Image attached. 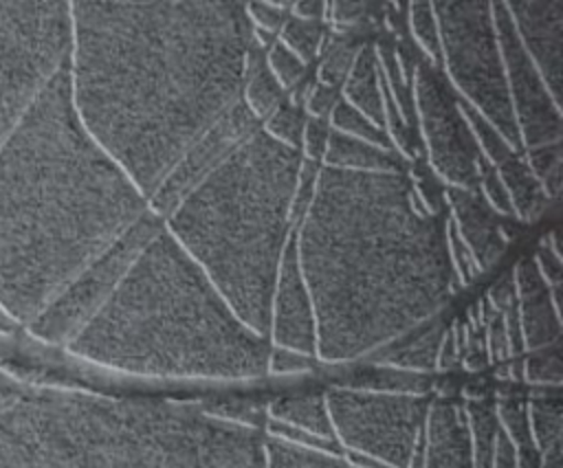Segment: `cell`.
I'll return each instance as SVG.
<instances>
[{
	"instance_id": "38",
	"label": "cell",
	"mask_w": 563,
	"mask_h": 468,
	"mask_svg": "<svg viewBox=\"0 0 563 468\" xmlns=\"http://www.w3.org/2000/svg\"><path fill=\"white\" fill-rule=\"evenodd\" d=\"M532 261L550 288H561L563 283V255H561V233L559 229L541 237Z\"/></svg>"
},
{
	"instance_id": "13",
	"label": "cell",
	"mask_w": 563,
	"mask_h": 468,
	"mask_svg": "<svg viewBox=\"0 0 563 468\" xmlns=\"http://www.w3.org/2000/svg\"><path fill=\"white\" fill-rule=\"evenodd\" d=\"M262 123L238 101L218 123H213L167 171L156 191L147 198V209L165 220L176 204L194 191L213 169H218L227 156L240 147Z\"/></svg>"
},
{
	"instance_id": "36",
	"label": "cell",
	"mask_w": 563,
	"mask_h": 468,
	"mask_svg": "<svg viewBox=\"0 0 563 468\" xmlns=\"http://www.w3.org/2000/svg\"><path fill=\"white\" fill-rule=\"evenodd\" d=\"M308 114L303 112V108H295L288 101L284 105H279L264 123L262 130L277 143H282L284 147L297 149L301 147V136H303V127H306Z\"/></svg>"
},
{
	"instance_id": "27",
	"label": "cell",
	"mask_w": 563,
	"mask_h": 468,
	"mask_svg": "<svg viewBox=\"0 0 563 468\" xmlns=\"http://www.w3.org/2000/svg\"><path fill=\"white\" fill-rule=\"evenodd\" d=\"M266 468H352L343 453L295 446L264 435Z\"/></svg>"
},
{
	"instance_id": "31",
	"label": "cell",
	"mask_w": 563,
	"mask_h": 468,
	"mask_svg": "<svg viewBox=\"0 0 563 468\" xmlns=\"http://www.w3.org/2000/svg\"><path fill=\"white\" fill-rule=\"evenodd\" d=\"M457 101H460V110H462V114H464V121H466V125H468V130H471L475 143H477V149H479L482 158H484L490 167H497V165H501L506 158H510L512 154H519V152L512 149V145L504 138V134H501L488 119H484L479 112H475V110H473L468 103H464L460 97H457Z\"/></svg>"
},
{
	"instance_id": "49",
	"label": "cell",
	"mask_w": 563,
	"mask_h": 468,
	"mask_svg": "<svg viewBox=\"0 0 563 468\" xmlns=\"http://www.w3.org/2000/svg\"><path fill=\"white\" fill-rule=\"evenodd\" d=\"M244 81L257 73H262L266 68V48H262L260 44H255L253 40H249L246 53H244Z\"/></svg>"
},
{
	"instance_id": "8",
	"label": "cell",
	"mask_w": 563,
	"mask_h": 468,
	"mask_svg": "<svg viewBox=\"0 0 563 468\" xmlns=\"http://www.w3.org/2000/svg\"><path fill=\"white\" fill-rule=\"evenodd\" d=\"M70 51V2H0V145Z\"/></svg>"
},
{
	"instance_id": "3",
	"label": "cell",
	"mask_w": 563,
	"mask_h": 468,
	"mask_svg": "<svg viewBox=\"0 0 563 468\" xmlns=\"http://www.w3.org/2000/svg\"><path fill=\"white\" fill-rule=\"evenodd\" d=\"M147 209L81 125L68 57L0 145V310L29 325Z\"/></svg>"
},
{
	"instance_id": "33",
	"label": "cell",
	"mask_w": 563,
	"mask_h": 468,
	"mask_svg": "<svg viewBox=\"0 0 563 468\" xmlns=\"http://www.w3.org/2000/svg\"><path fill=\"white\" fill-rule=\"evenodd\" d=\"M286 99L288 92L279 86V81L271 75L268 68L244 81L242 103L260 123H264L279 105H284Z\"/></svg>"
},
{
	"instance_id": "22",
	"label": "cell",
	"mask_w": 563,
	"mask_h": 468,
	"mask_svg": "<svg viewBox=\"0 0 563 468\" xmlns=\"http://www.w3.org/2000/svg\"><path fill=\"white\" fill-rule=\"evenodd\" d=\"M266 420H275L299 431H306L310 435L334 442L323 391H303L275 398L266 406Z\"/></svg>"
},
{
	"instance_id": "7",
	"label": "cell",
	"mask_w": 563,
	"mask_h": 468,
	"mask_svg": "<svg viewBox=\"0 0 563 468\" xmlns=\"http://www.w3.org/2000/svg\"><path fill=\"white\" fill-rule=\"evenodd\" d=\"M440 31V70L453 92L488 119L515 152L521 141L512 114L493 4L475 0L433 2Z\"/></svg>"
},
{
	"instance_id": "6",
	"label": "cell",
	"mask_w": 563,
	"mask_h": 468,
	"mask_svg": "<svg viewBox=\"0 0 563 468\" xmlns=\"http://www.w3.org/2000/svg\"><path fill=\"white\" fill-rule=\"evenodd\" d=\"M299 165L297 149L260 127L163 220L240 321L264 338L282 255L295 233L290 200Z\"/></svg>"
},
{
	"instance_id": "18",
	"label": "cell",
	"mask_w": 563,
	"mask_h": 468,
	"mask_svg": "<svg viewBox=\"0 0 563 468\" xmlns=\"http://www.w3.org/2000/svg\"><path fill=\"white\" fill-rule=\"evenodd\" d=\"M422 468H473L471 437L462 404L446 398H431L424 420Z\"/></svg>"
},
{
	"instance_id": "46",
	"label": "cell",
	"mask_w": 563,
	"mask_h": 468,
	"mask_svg": "<svg viewBox=\"0 0 563 468\" xmlns=\"http://www.w3.org/2000/svg\"><path fill=\"white\" fill-rule=\"evenodd\" d=\"M339 101H341V88L328 86V83H321V81L314 79V83H312V88H310V94H308V99H306L303 112H306L310 119H323V121H328Z\"/></svg>"
},
{
	"instance_id": "11",
	"label": "cell",
	"mask_w": 563,
	"mask_h": 468,
	"mask_svg": "<svg viewBox=\"0 0 563 468\" xmlns=\"http://www.w3.org/2000/svg\"><path fill=\"white\" fill-rule=\"evenodd\" d=\"M413 110L420 147L433 174L446 187L477 191L486 160L464 121L457 94L442 70L424 57L413 70Z\"/></svg>"
},
{
	"instance_id": "23",
	"label": "cell",
	"mask_w": 563,
	"mask_h": 468,
	"mask_svg": "<svg viewBox=\"0 0 563 468\" xmlns=\"http://www.w3.org/2000/svg\"><path fill=\"white\" fill-rule=\"evenodd\" d=\"M495 171L510 196V204L517 220L532 224L539 218H543V213L550 209L552 202L548 200L545 191L541 189V185L523 163L521 152L506 158L501 165L495 167Z\"/></svg>"
},
{
	"instance_id": "4",
	"label": "cell",
	"mask_w": 563,
	"mask_h": 468,
	"mask_svg": "<svg viewBox=\"0 0 563 468\" xmlns=\"http://www.w3.org/2000/svg\"><path fill=\"white\" fill-rule=\"evenodd\" d=\"M66 349L132 376L235 382L266 376L271 343L240 321L163 224Z\"/></svg>"
},
{
	"instance_id": "48",
	"label": "cell",
	"mask_w": 563,
	"mask_h": 468,
	"mask_svg": "<svg viewBox=\"0 0 563 468\" xmlns=\"http://www.w3.org/2000/svg\"><path fill=\"white\" fill-rule=\"evenodd\" d=\"M325 9H328V2L299 0V2L290 4V18L308 20V22H323L325 24Z\"/></svg>"
},
{
	"instance_id": "30",
	"label": "cell",
	"mask_w": 563,
	"mask_h": 468,
	"mask_svg": "<svg viewBox=\"0 0 563 468\" xmlns=\"http://www.w3.org/2000/svg\"><path fill=\"white\" fill-rule=\"evenodd\" d=\"M407 35L411 44L422 53V57L440 68V31L438 20L433 13V4L429 2H413L407 4Z\"/></svg>"
},
{
	"instance_id": "44",
	"label": "cell",
	"mask_w": 563,
	"mask_h": 468,
	"mask_svg": "<svg viewBox=\"0 0 563 468\" xmlns=\"http://www.w3.org/2000/svg\"><path fill=\"white\" fill-rule=\"evenodd\" d=\"M314 356H306L292 349L284 347H273L268 349L266 358V376H297V374H308L317 367Z\"/></svg>"
},
{
	"instance_id": "17",
	"label": "cell",
	"mask_w": 563,
	"mask_h": 468,
	"mask_svg": "<svg viewBox=\"0 0 563 468\" xmlns=\"http://www.w3.org/2000/svg\"><path fill=\"white\" fill-rule=\"evenodd\" d=\"M510 272L526 352L561 343V288H550L543 281L532 255L521 257Z\"/></svg>"
},
{
	"instance_id": "5",
	"label": "cell",
	"mask_w": 563,
	"mask_h": 468,
	"mask_svg": "<svg viewBox=\"0 0 563 468\" xmlns=\"http://www.w3.org/2000/svg\"><path fill=\"white\" fill-rule=\"evenodd\" d=\"M0 468H266L264 431L189 402L24 387L0 411Z\"/></svg>"
},
{
	"instance_id": "43",
	"label": "cell",
	"mask_w": 563,
	"mask_h": 468,
	"mask_svg": "<svg viewBox=\"0 0 563 468\" xmlns=\"http://www.w3.org/2000/svg\"><path fill=\"white\" fill-rule=\"evenodd\" d=\"M477 193L482 196V200L499 215V218H515L512 204H510V196L501 182V178L497 176L495 167H490L488 163L482 165L479 169V178H477Z\"/></svg>"
},
{
	"instance_id": "35",
	"label": "cell",
	"mask_w": 563,
	"mask_h": 468,
	"mask_svg": "<svg viewBox=\"0 0 563 468\" xmlns=\"http://www.w3.org/2000/svg\"><path fill=\"white\" fill-rule=\"evenodd\" d=\"M328 121H330V127H332L334 132H341V134H345V136L365 141V143H372V145H378V147L394 149L389 136L385 134V130L378 127L374 121H369L365 114H361L356 108H352L350 103H345L343 97H341V101L336 103V108L332 110V114H330Z\"/></svg>"
},
{
	"instance_id": "54",
	"label": "cell",
	"mask_w": 563,
	"mask_h": 468,
	"mask_svg": "<svg viewBox=\"0 0 563 468\" xmlns=\"http://www.w3.org/2000/svg\"><path fill=\"white\" fill-rule=\"evenodd\" d=\"M15 325L4 316V312L0 310V332H11Z\"/></svg>"
},
{
	"instance_id": "32",
	"label": "cell",
	"mask_w": 563,
	"mask_h": 468,
	"mask_svg": "<svg viewBox=\"0 0 563 468\" xmlns=\"http://www.w3.org/2000/svg\"><path fill=\"white\" fill-rule=\"evenodd\" d=\"M325 37H328V29L323 22H308V20H297V18H288L277 35V40L290 53H295L306 66H310L314 59H319Z\"/></svg>"
},
{
	"instance_id": "9",
	"label": "cell",
	"mask_w": 563,
	"mask_h": 468,
	"mask_svg": "<svg viewBox=\"0 0 563 468\" xmlns=\"http://www.w3.org/2000/svg\"><path fill=\"white\" fill-rule=\"evenodd\" d=\"M323 398L341 453H358L387 468H407L413 444L424 428L431 395L332 385Z\"/></svg>"
},
{
	"instance_id": "52",
	"label": "cell",
	"mask_w": 563,
	"mask_h": 468,
	"mask_svg": "<svg viewBox=\"0 0 563 468\" xmlns=\"http://www.w3.org/2000/svg\"><path fill=\"white\" fill-rule=\"evenodd\" d=\"M22 389H24V387H20V385H15V382H11V380H7V378L0 376V411H2L7 404H11V402L20 395Z\"/></svg>"
},
{
	"instance_id": "26",
	"label": "cell",
	"mask_w": 563,
	"mask_h": 468,
	"mask_svg": "<svg viewBox=\"0 0 563 468\" xmlns=\"http://www.w3.org/2000/svg\"><path fill=\"white\" fill-rule=\"evenodd\" d=\"M464 417L471 437L473 468H490L495 457V446L499 437V422L495 415V404L488 400L464 402Z\"/></svg>"
},
{
	"instance_id": "14",
	"label": "cell",
	"mask_w": 563,
	"mask_h": 468,
	"mask_svg": "<svg viewBox=\"0 0 563 468\" xmlns=\"http://www.w3.org/2000/svg\"><path fill=\"white\" fill-rule=\"evenodd\" d=\"M266 338L273 347H284L317 358L314 305L299 268L295 233L286 244L277 270L271 297Z\"/></svg>"
},
{
	"instance_id": "2",
	"label": "cell",
	"mask_w": 563,
	"mask_h": 468,
	"mask_svg": "<svg viewBox=\"0 0 563 468\" xmlns=\"http://www.w3.org/2000/svg\"><path fill=\"white\" fill-rule=\"evenodd\" d=\"M317 321V360H365L444 312L460 283L446 250V213L431 211L409 171L319 169L295 231Z\"/></svg>"
},
{
	"instance_id": "16",
	"label": "cell",
	"mask_w": 563,
	"mask_h": 468,
	"mask_svg": "<svg viewBox=\"0 0 563 468\" xmlns=\"http://www.w3.org/2000/svg\"><path fill=\"white\" fill-rule=\"evenodd\" d=\"M446 218L462 242L473 253L482 275L493 270L504 257L510 235L501 218L482 200L477 191L444 187Z\"/></svg>"
},
{
	"instance_id": "15",
	"label": "cell",
	"mask_w": 563,
	"mask_h": 468,
	"mask_svg": "<svg viewBox=\"0 0 563 468\" xmlns=\"http://www.w3.org/2000/svg\"><path fill=\"white\" fill-rule=\"evenodd\" d=\"M515 35L543 77L550 94L561 103L563 94V2L521 0L504 2Z\"/></svg>"
},
{
	"instance_id": "51",
	"label": "cell",
	"mask_w": 563,
	"mask_h": 468,
	"mask_svg": "<svg viewBox=\"0 0 563 468\" xmlns=\"http://www.w3.org/2000/svg\"><path fill=\"white\" fill-rule=\"evenodd\" d=\"M312 83H314V77H303L295 88H290L288 90V103L290 105H295V108H303L306 105V99H308V94H310V88H312Z\"/></svg>"
},
{
	"instance_id": "25",
	"label": "cell",
	"mask_w": 563,
	"mask_h": 468,
	"mask_svg": "<svg viewBox=\"0 0 563 468\" xmlns=\"http://www.w3.org/2000/svg\"><path fill=\"white\" fill-rule=\"evenodd\" d=\"M341 387L361 389V391H378V393H411V395H429L433 389L431 376L411 374L394 367L369 365L352 374L347 380L339 382Z\"/></svg>"
},
{
	"instance_id": "37",
	"label": "cell",
	"mask_w": 563,
	"mask_h": 468,
	"mask_svg": "<svg viewBox=\"0 0 563 468\" xmlns=\"http://www.w3.org/2000/svg\"><path fill=\"white\" fill-rule=\"evenodd\" d=\"M266 68L286 92L308 75V66L295 53H290L279 40L266 51Z\"/></svg>"
},
{
	"instance_id": "50",
	"label": "cell",
	"mask_w": 563,
	"mask_h": 468,
	"mask_svg": "<svg viewBox=\"0 0 563 468\" xmlns=\"http://www.w3.org/2000/svg\"><path fill=\"white\" fill-rule=\"evenodd\" d=\"M490 468H519L517 466V455L512 444L508 442V437L499 431L497 437V446H495V457H493V466Z\"/></svg>"
},
{
	"instance_id": "41",
	"label": "cell",
	"mask_w": 563,
	"mask_h": 468,
	"mask_svg": "<svg viewBox=\"0 0 563 468\" xmlns=\"http://www.w3.org/2000/svg\"><path fill=\"white\" fill-rule=\"evenodd\" d=\"M446 250H449V261L453 268V275L460 286H468L482 277V270L468 250V246L462 242V237L455 233L446 218Z\"/></svg>"
},
{
	"instance_id": "1",
	"label": "cell",
	"mask_w": 563,
	"mask_h": 468,
	"mask_svg": "<svg viewBox=\"0 0 563 468\" xmlns=\"http://www.w3.org/2000/svg\"><path fill=\"white\" fill-rule=\"evenodd\" d=\"M244 2H70L75 112L147 200L238 101Z\"/></svg>"
},
{
	"instance_id": "21",
	"label": "cell",
	"mask_w": 563,
	"mask_h": 468,
	"mask_svg": "<svg viewBox=\"0 0 563 468\" xmlns=\"http://www.w3.org/2000/svg\"><path fill=\"white\" fill-rule=\"evenodd\" d=\"M341 97L345 103H350L378 127H383V79L376 62L374 40H367L361 46L341 86Z\"/></svg>"
},
{
	"instance_id": "10",
	"label": "cell",
	"mask_w": 563,
	"mask_h": 468,
	"mask_svg": "<svg viewBox=\"0 0 563 468\" xmlns=\"http://www.w3.org/2000/svg\"><path fill=\"white\" fill-rule=\"evenodd\" d=\"M161 229L163 220L145 209L117 242L59 290V294L26 325L29 332L44 343L66 347L110 299L136 255Z\"/></svg>"
},
{
	"instance_id": "20",
	"label": "cell",
	"mask_w": 563,
	"mask_h": 468,
	"mask_svg": "<svg viewBox=\"0 0 563 468\" xmlns=\"http://www.w3.org/2000/svg\"><path fill=\"white\" fill-rule=\"evenodd\" d=\"M321 165L332 169H343V171H363V174L409 171L407 160L396 149L378 147L334 130L330 134Z\"/></svg>"
},
{
	"instance_id": "29",
	"label": "cell",
	"mask_w": 563,
	"mask_h": 468,
	"mask_svg": "<svg viewBox=\"0 0 563 468\" xmlns=\"http://www.w3.org/2000/svg\"><path fill=\"white\" fill-rule=\"evenodd\" d=\"M521 158L545 191L550 202H556L563 185V141L521 149Z\"/></svg>"
},
{
	"instance_id": "39",
	"label": "cell",
	"mask_w": 563,
	"mask_h": 468,
	"mask_svg": "<svg viewBox=\"0 0 563 468\" xmlns=\"http://www.w3.org/2000/svg\"><path fill=\"white\" fill-rule=\"evenodd\" d=\"M369 20H372V4L367 2H350V0L328 2L325 24H330L332 33H356Z\"/></svg>"
},
{
	"instance_id": "24",
	"label": "cell",
	"mask_w": 563,
	"mask_h": 468,
	"mask_svg": "<svg viewBox=\"0 0 563 468\" xmlns=\"http://www.w3.org/2000/svg\"><path fill=\"white\" fill-rule=\"evenodd\" d=\"M530 439L537 455L561 446L563 395L561 387H534L526 400Z\"/></svg>"
},
{
	"instance_id": "40",
	"label": "cell",
	"mask_w": 563,
	"mask_h": 468,
	"mask_svg": "<svg viewBox=\"0 0 563 468\" xmlns=\"http://www.w3.org/2000/svg\"><path fill=\"white\" fill-rule=\"evenodd\" d=\"M319 169H321L319 163L301 158L297 182H295V191H292V200H290V226H292V231L299 229L301 220L306 218V213H308V209L312 204Z\"/></svg>"
},
{
	"instance_id": "12",
	"label": "cell",
	"mask_w": 563,
	"mask_h": 468,
	"mask_svg": "<svg viewBox=\"0 0 563 468\" xmlns=\"http://www.w3.org/2000/svg\"><path fill=\"white\" fill-rule=\"evenodd\" d=\"M493 22L521 149L563 141L561 103L550 94L543 77L521 48L504 2H493Z\"/></svg>"
},
{
	"instance_id": "19",
	"label": "cell",
	"mask_w": 563,
	"mask_h": 468,
	"mask_svg": "<svg viewBox=\"0 0 563 468\" xmlns=\"http://www.w3.org/2000/svg\"><path fill=\"white\" fill-rule=\"evenodd\" d=\"M446 327L449 323L444 319V312H440L429 321L416 325L413 330L400 334L378 352L369 354L365 363L431 376L438 367V352Z\"/></svg>"
},
{
	"instance_id": "28",
	"label": "cell",
	"mask_w": 563,
	"mask_h": 468,
	"mask_svg": "<svg viewBox=\"0 0 563 468\" xmlns=\"http://www.w3.org/2000/svg\"><path fill=\"white\" fill-rule=\"evenodd\" d=\"M367 40H361L354 33H334L325 37V44L321 48V55L317 59V75L314 79L328 86L341 88L361 46Z\"/></svg>"
},
{
	"instance_id": "53",
	"label": "cell",
	"mask_w": 563,
	"mask_h": 468,
	"mask_svg": "<svg viewBox=\"0 0 563 468\" xmlns=\"http://www.w3.org/2000/svg\"><path fill=\"white\" fill-rule=\"evenodd\" d=\"M539 468H563V444L539 455Z\"/></svg>"
},
{
	"instance_id": "42",
	"label": "cell",
	"mask_w": 563,
	"mask_h": 468,
	"mask_svg": "<svg viewBox=\"0 0 563 468\" xmlns=\"http://www.w3.org/2000/svg\"><path fill=\"white\" fill-rule=\"evenodd\" d=\"M292 2H244V13L255 31L279 35L282 26L290 18Z\"/></svg>"
},
{
	"instance_id": "45",
	"label": "cell",
	"mask_w": 563,
	"mask_h": 468,
	"mask_svg": "<svg viewBox=\"0 0 563 468\" xmlns=\"http://www.w3.org/2000/svg\"><path fill=\"white\" fill-rule=\"evenodd\" d=\"M330 134H332L330 121L310 119L308 116L306 127H303V136H301V147H299L301 158L321 165L325 147H328V141H330Z\"/></svg>"
},
{
	"instance_id": "34",
	"label": "cell",
	"mask_w": 563,
	"mask_h": 468,
	"mask_svg": "<svg viewBox=\"0 0 563 468\" xmlns=\"http://www.w3.org/2000/svg\"><path fill=\"white\" fill-rule=\"evenodd\" d=\"M521 380L534 387H561L563 382V356L561 343L526 352L521 356Z\"/></svg>"
},
{
	"instance_id": "47",
	"label": "cell",
	"mask_w": 563,
	"mask_h": 468,
	"mask_svg": "<svg viewBox=\"0 0 563 468\" xmlns=\"http://www.w3.org/2000/svg\"><path fill=\"white\" fill-rule=\"evenodd\" d=\"M515 281H512V272H504L497 281H493V286L488 288L486 294V303L493 312H504L515 303Z\"/></svg>"
}]
</instances>
